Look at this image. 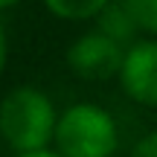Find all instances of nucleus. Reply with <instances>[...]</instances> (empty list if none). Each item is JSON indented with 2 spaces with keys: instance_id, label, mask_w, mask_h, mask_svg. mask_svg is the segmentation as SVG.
Instances as JSON below:
<instances>
[{
  "instance_id": "nucleus-1",
  "label": "nucleus",
  "mask_w": 157,
  "mask_h": 157,
  "mask_svg": "<svg viewBox=\"0 0 157 157\" xmlns=\"http://www.w3.org/2000/svg\"><path fill=\"white\" fill-rule=\"evenodd\" d=\"M58 108L35 84H17L0 96V143L15 154L52 146Z\"/></svg>"
},
{
  "instance_id": "nucleus-2",
  "label": "nucleus",
  "mask_w": 157,
  "mask_h": 157,
  "mask_svg": "<svg viewBox=\"0 0 157 157\" xmlns=\"http://www.w3.org/2000/svg\"><path fill=\"white\" fill-rule=\"evenodd\" d=\"M50 148L58 157H113L119 148L117 119L96 102H73L58 111Z\"/></svg>"
},
{
  "instance_id": "nucleus-3",
  "label": "nucleus",
  "mask_w": 157,
  "mask_h": 157,
  "mask_svg": "<svg viewBox=\"0 0 157 157\" xmlns=\"http://www.w3.org/2000/svg\"><path fill=\"white\" fill-rule=\"evenodd\" d=\"M117 82L131 102L157 111V38H140L122 52Z\"/></svg>"
},
{
  "instance_id": "nucleus-4",
  "label": "nucleus",
  "mask_w": 157,
  "mask_h": 157,
  "mask_svg": "<svg viewBox=\"0 0 157 157\" xmlns=\"http://www.w3.org/2000/svg\"><path fill=\"white\" fill-rule=\"evenodd\" d=\"M122 52H125L122 47L108 41L102 32L87 29L67 47L64 58H67V67L73 76L84 78V82H108V78H117Z\"/></svg>"
},
{
  "instance_id": "nucleus-5",
  "label": "nucleus",
  "mask_w": 157,
  "mask_h": 157,
  "mask_svg": "<svg viewBox=\"0 0 157 157\" xmlns=\"http://www.w3.org/2000/svg\"><path fill=\"white\" fill-rule=\"evenodd\" d=\"M93 21H96V26H93L96 32H102L108 41H113V44L122 47V50H128L134 41H140V29H137L134 17L128 15L122 0H111Z\"/></svg>"
},
{
  "instance_id": "nucleus-6",
  "label": "nucleus",
  "mask_w": 157,
  "mask_h": 157,
  "mask_svg": "<svg viewBox=\"0 0 157 157\" xmlns=\"http://www.w3.org/2000/svg\"><path fill=\"white\" fill-rule=\"evenodd\" d=\"M44 9L58 21H70V23H84L93 21L111 0H41Z\"/></svg>"
},
{
  "instance_id": "nucleus-7",
  "label": "nucleus",
  "mask_w": 157,
  "mask_h": 157,
  "mask_svg": "<svg viewBox=\"0 0 157 157\" xmlns=\"http://www.w3.org/2000/svg\"><path fill=\"white\" fill-rule=\"evenodd\" d=\"M134 17L140 38H157V0H122Z\"/></svg>"
},
{
  "instance_id": "nucleus-8",
  "label": "nucleus",
  "mask_w": 157,
  "mask_h": 157,
  "mask_svg": "<svg viewBox=\"0 0 157 157\" xmlns=\"http://www.w3.org/2000/svg\"><path fill=\"white\" fill-rule=\"evenodd\" d=\"M128 157H157V128L146 131V134L131 146Z\"/></svg>"
},
{
  "instance_id": "nucleus-9",
  "label": "nucleus",
  "mask_w": 157,
  "mask_h": 157,
  "mask_svg": "<svg viewBox=\"0 0 157 157\" xmlns=\"http://www.w3.org/2000/svg\"><path fill=\"white\" fill-rule=\"evenodd\" d=\"M6 64H9V32L0 21V76L6 73Z\"/></svg>"
},
{
  "instance_id": "nucleus-10",
  "label": "nucleus",
  "mask_w": 157,
  "mask_h": 157,
  "mask_svg": "<svg viewBox=\"0 0 157 157\" xmlns=\"http://www.w3.org/2000/svg\"><path fill=\"white\" fill-rule=\"evenodd\" d=\"M15 157H58L52 148H41V151H29V154H15Z\"/></svg>"
},
{
  "instance_id": "nucleus-11",
  "label": "nucleus",
  "mask_w": 157,
  "mask_h": 157,
  "mask_svg": "<svg viewBox=\"0 0 157 157\" xmlns=\"http://www.w3.org/2000/svg\"><path fill=\"white\" fill-rule=\"evenodd\" d=\"M17 3H23V0H0V12H6V9H15Z\"/></svg>"
},
{
  "instance_id": "nucleus-12",
  "label": "nucleus",
  "mask_w": 157,
  "mask_h": 157,
  "mask_svg": "<svg viewBox=\"0 0 157 157\" xmlns=\"http://www.w3.org/2000/svg\"><path fill=\"white\" fill-rule=\"evenodd\" d=\"M0 148H3V143H0Z\"/></svg>"
}]
</instances>
